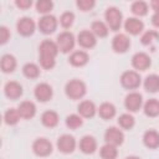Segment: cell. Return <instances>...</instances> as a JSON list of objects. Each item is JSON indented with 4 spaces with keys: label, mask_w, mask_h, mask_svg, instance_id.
<instances>
[{
    "label": "cell",
    "mask_w": 159,
    "mask_h": 159,
    "mask_svg": "<svg viewBox=\"0 0 159 159\" xmlns=\"http://www.w3.org/2000/svg\"><path fill=\"white\" fill-rule=\"evenodd\" d=\"M60 50L56 41L43 40L39 46V62L43 70H52L56 66V57Z\"/></svg>",
    "instance_id": "obj_1"
},
{
    "label": "cell",
    "mask_w": 159,
    "mask_h": 159,
    "mask_svg": "<svg viewBox=\"0 0 159 159\" xmlns=\"http://www.w3.org/2000/svg\"><path fill=\"white\" fill-rule=\"evenodd\" d=\"M86 93H87V86L82 80L72 78L65 86V94L72 101L82 99L86 96Z\"/></svg>",
    "instance_id": "obj_2"
},
{
    "label": "cell",
    "mask_w": 159,
    "mask_h": 159,
    "mask_svg": "<svg viewBox=\"0 0 159 159\" xmlns=\"http://www.w3.org/2000/svg\"><path fill=\"white\" fill-rule=\"evenodd\" d=\"M104 20L109 30L117 32L123 25V14L117 6H108L104 11Z\"/></svg>",
    "instance_id": "obj_3"
},
{
    "label": "cell",
    "mask_w": 159,
    "mask_h": 159,
    "mask_svg": "<svg viewBox=\"0 0 159 159\" xmlns=\"http://www.w3.org/2000/svg\"><path fill=\"white\" fill-rule=\"evenodd\" d=\"M119 82L124 89H128L132 92V91L139 88V86L142 84V77H140L139 72H137L134 70H128L120 75Z\"/></svg>",
    "instance_id": "obj_4"
},
{
    "label": "cell",
    "mask_w": 159,
    "mask_h": 159,
    "mask_svg": "<svg viewBox=\"0 0 159 159\" xmlns=\"http://www.w3.org/2000/svg\"><path fill=\"white\" fill-rule=\"evenodd\" d=\"M76 42H77V40H76L75 35L68 30H65V31L60 32L56 37V43L58 46L60 52H62V53L73 52Z\"/></svg>",
    "instance_id": "obj_5"
},
{
    "label": "cell",
    "mask_w": 159,
    "mask_h": 159,
    "mask_svg": "<svg viewBox=\"0 0 159 159\" xmlns=\"http://www.w3.org/2000/svg\"><path fill=\"white\" fill-rule=\"evenodd\" d=\"M31 149L34 152V154L36 157H40V158H45V157H48L52 154L53 152V147H52V143L47 139V138H36L31 145Z\"/></svg>",
    "instance_id": "obj_6"
},
{
    "label": "cell",
    "mask_w": 159,
    "mask_h": 159,
    "mask_svg": "<svg viewBox=\"0 0 159 159\" xmlns=\"http://www.w3.org/2000/svg\"><path fill=\"white\" fill-rule=\"evenodd\" d=\"M58 26V20L56 16L48 14V15H42L40 20L37 21V29L41 34L43 35H51L57 30Z\"/></svg>",
    "instance_id": "obj_7"
},
{
    "label": "cell",
    "mask_w": 159,
    "mask_h": 159,
    "mask_svg": "<svg viewBox=\"0 0 159 159\" xmlns=\"http://www.w3.org/2000/svg\"><path fill=\"white\" fill-rule=\"evenodd\" d=\"M143 96L137 92L132 91L124 97V107L129 113H135L143 108Z\"/></svg>",
    "instance_id": "obj_8"
},
{
    "label": "cell",
    "mask_w": 159,
    "mask_h": 159,
    "mask_svg": "<svg viewBox=\"0 0 159 159\" xmlns=\"http://www.w3.org/2000/svg\"><path fill=\"white\" fill-rule=\"evenodd\" d=\"M56 147H57L60 153L71 154V153L75 152V149L77 147V140L71 134H62V135L58 137V139L56 142Z\"/></svg>",
    "instance_id": "obj_9"
},
{
    "label": "cell",
    "mask_w": 159,
    "mask_h": 159,
    "mask_svg": "<svg viewBox=\"0 0 159 159\" xmlns=\"http://www.w3.org/2000/svg\"><path fill=\"white\" fill-rule=\"evenodd\" d=\"M130 63H132V67L134 68V71L143 72V71H147L152 66V58L148 53L140 51V52H135L132 56Z\"/></svg>",
    "instance_id": "obj_10"
},
{
    "label": "cell",
    "mask_w": 159,
    "mask_h": 159,
    "mask_svg": "<svg viewBox=\"0 0 159 159\" xmlns=\"http://www.w3.org/2000/svg\"><path fill=\"white\" fill-rule=\"evenodd\" d=\"M36 22L34 21V19L29 17V16H22L17 20L16 22V30L17 32L24 36V37H29L32 36L34 32L36 31Z\"/></svg>",
    "instance_id": "obj_11"
},
{
    "label": "cell",
    "mask_w": 159,
    "mask_h": 159,
    "mask_svg": "<svg viewBox=\"0 0 159 159\" xmlns=\"http://www.w3.org/2000/svg\"><path fill=\"white\" fill-rule=\"evenodd\" d=\"M34 96H35V98L39 102L46 103V102H48V101L52 99V97H53V89H52L51 84H48L46 82H40L34 88Z\"/></svg>",
    "instance_id": "obj_12"
},
{
    "label": "cell",
    "mask_w": 159,
    "mask_h": 159,
    "mask_svg": "<svg viewBox=\"0 0 159 159\" xmlns=\"http://www.w3.org/2000/svg\"><path fill=\"white\" fill-rule=\"evenodd\" d=\"M104 142L112 145H122L124 142V133L119 127H108L104 132Z\"/></svg>",
    "instance_id": "obj_13"
},
{
    "label": "cell",
    "mask_w": 159,
    "mask_h": 159,
    "mask_svg": "<svg viewBox=\"0 0 159 159\" xmlns=\"http://www.w3.org/2000/svg\"><path fill=\"white\" fill-rule=\"evenodd\" d=\"M112 50L116 53H125L130 48V39L125 34H117L112 39Z\"/></svg>",
    "instance_id": "obj_14"
},
{
    "label": "cell",
    "mask_w": 159,
    "mask_h": 159,
    "mask_svg": "<svg viewBox=\"0 0 159 159\" xmlns=\"http://www.w3.org/2000/svg\"><path fill=\"white\" fill-rule=\"evenodd\" d=\"M123 26H124L125 32L129 35H133V36H138L139 34H142L144 31V22L139 17H135V16L125 19Z\"/></svg>",
    "instance_id": "obj_15"
},
{
    "label": "cell",
    "mask_w": 159,
    "mask_h": 159,
    "mask_svg": "<svg viewBox=\"0 0 159 159\" xmlns=\"http://www.w3.org/2000/svg\"><path fill=\"white\" fill-rule=\"evenodd\" d=\"M76 40H77V43L82 48H86V50L93 48L97 45V37L93 35V32L91 30H82V31H80L77 37H76Z\"/></svg>",
    "instance_id": "obj_16"
},
{
    "label": "cell",
    "mask_w": 159,
    "mask_h": 159,
    "mask_svg": "<svg viewBox=\"0 0 159 159\" xmlns=\"http://www.w3.org/2000/svg\"><path fill=\"white\" fill-rule=\"evenodd\" d=\"M4 93L9 99L16 101L22 96L24 89H22V86L17 81H9L4 86Z\"/></svg>",
    "instance_id": "obj_17"
},
{
    "label": "cell",
    "mask_w": 159,
    "mask_h": 159,
    "mask_svg": "<svg viewBox=\"0 0 159 159\" xmlns=\"http://www.w3.org/2000/svg\"><path fill=\"white\" fill-rule=\"evenodd\" d=\"M88 61H89V56L83 50H76L71 52L68 56V63L73 67H83L88 63Z\"/></svg>",
    "instance_id": "obj_18"
},
{
    "label": "cell",
    "mask_w": 159,
    "mask_h": 159,
    "mask_svg": "<svg viewBox=\"0 0 159 159\" xmlns=\"http://www.w3.org/2000/svg\"><path fill=\"white\" fill-rule=\"evenodd\" d=\"M77 112L82 118H93L97 113L96 104L89 99H83L77 106Z\"/></svg>",
    "instance_id": "obj_19"
},
{
    "label": "cell",
    "mask_w": 159,
    "mask_h": 159,
    "mask_svg": "<svg viewBox=\"0 0 159 159\" xmlns=\"http://www.w3.org/2000/svg\"><path fill=\"white\" fill-rule=\"evenodd\" d=\"M78 148L83 153V154H93L96 150H97V140L93 135H83L81 139H80V143H78Z\"/></svg>",
    "instance_id": "obj_20"
},
{
    "label": "cell",
    "mask_w": 159,
    "mask_h": 159,
    "mask_svg": "<svg viewBox=\"0 0 159 159\" xmlns=\"http://www.w3.org/2000/svg\"><path fill=\"white\" fill-rule=\"evenodd\" d=\"M17 111L22 119H31L36 116V106L31 101H22L17 106Z\"/></svg>",
    "instance_id": "obj_21"
},
{
    "label": "cell",
    "mask_w": 159,
    "mask_h": 159,
    "mask_svg": "<svg viewBox=\"0 0 159 159\" xmlns=\"http://www.w3.org/2000/svg\"><path fill=\"white\" fill-rule=\"evenodd\" d=\"M97 113L98 116L103 119V120H109L112 118L116 117L117 114V108L113 103L111 102H103L99 104V107L97 108Z\"/></svg>",
    "instance_id": "obj_22"
},
{
    "label": "cell",
    "mask_w": 159,
    "mask_h": 159,
    "mask_svg": "<svg viewBox=\"0 0 159 159\" xmlns=\"http://www.w3.org/2000/svg\"><path fill=\"white\" fill-rule=\"evenodd\" d=\"M40 120H41L43 127H46V128H55V127H57V124L60 122V116H58V113L56 111L47 109V111H45L41 114Z\"/></svg>",
    "instance_id": "obj_23"
},
{
    "label": "cell",
    "mask_w": 159,
    "mask_h": 159,
    "mask_svg": "<svg viewBox=\"0 0 159 159\" xmlns=\"http://www.w3.org/2000/svg\"><path fill=\"white\" fill-rule=\"evenodd\" d=\"M143 144L148 149H157L159 148V132L155 129H148L143 134Z\"/></svg>",
    "instance_id": "obj_24"
},
{
    "label": "cell",
    "mask_w": 159,
    "mask_h": 159,
    "mask_svg": "<svg viewBox=\"0 0 159 159\" xmlns=\"http://www.w3.org/2000/svg\"><path fill=\"white\" fill-rule=\"evenodd\" d=\"M16 66H17V62H16V58L14 55L11 53H5L1 56V60H0V68L4 73H12L15 70H16Z\"/></svg>",
    "instance_id": "obj_25"
},
{
    "label": "cell",
    "mask_w": 159,
    "mask_h": 159,
    "mask_svg": "<svg viewBox=\"0 0 159 159\" xmlns=\"http://www.w3.org/2000/svg\"><path fill=\"white\" fill-rule=\"evenodd\" d=\"M91 31L93 32V35L97 39H104L108 36L109 34V27L107 26L106 21H101V20H94L91 24Z\"/></svg>",
    "instance_id": "obj_26"
},
{
    "label": "cell",
    "mask_w": 159,
    "mask_h": 159,
    "mask_svg": "<svg viewBox=\"0 0 159 159\" xmlns=\"http://www.w3.org/2000/svg\"><path fill=\"white\" fill-rule=\"evenodd\" d=\"M143 87L148 93H157L159 92V75L150 73L143 81Z\"/></svg>",
    "instance_id": "obj_27"
},
{
    "label": "cell",
    "mask_w": 159,
    "mask_h": 159,
    "mask_svg": "<svg viewBox=\"0 0 159 159\" xmlns=\"http://www.w3.org/2000/svg\"><path fill=\"white\" fill-rule=\"evenodd\" d=\"M143 112L149 118H155L159 116V101L157 98H149L143 104Z\"/></svg>",
    "instance_id": "obj_28"
},
{
    "label": "cell",
    "mask_w": 159,
    "mask_h": 159,
    "mask_svg": "<svg viewBox=\"0 0 159 159\" xmlns=\"http://www.w3.org/2000/svg\"><path fill=\"white\" fill-rule=\"evenodd\" d=\"M130 11L135 17L145 16L149 11V4L143 0H137L130 4Z\"/></svg>",
    "instance_id": "obj_29"
},
{
    "label": "cell",
    "mask_w": 159,
    "mask_h": 159,
    "mask_svg": "<svg viewBox=\"0 0 159 159\" xmlns=\"http://www.w3.org/2000/svg\"><path fill=\"white\" fill-rule=\"evenodd\" d=\"M41 70L40 66L34 62H27L22 66V75L29 80H36L40 77Z\"/></svg>",
    "instance_id": "obj_30"
},
{
    "label": "cell",
    "mask_w": 159,
    "mask_h": 159,
    "mask_svg": "<svg viewBox=\"0 0 159 159\" xmlns=\"http://www.w3.org/2000/svg\"><path fill=\"white\" fill-rule=\"evenodd\" d=\"M117 122H118L119 128L124 129V130H130L135 125V118L133 117L132 113H123V114H120L118 117Z\"/></svg>",
    "instance_id": "obj_31"
},
{
    "label": "cell",
    "mask_w": 159,
    "mask_h": 159,
    "mask_svg": "<svg viewBox=\"0 0 159 159\" xmlns=\"http://www.w3.org/2000/svg\"><path fill=\"white\" fill-rule=\"evenodd\" d=\"M99 155H101L102 159H117L118 149H117L116 145L106 143L99 148Z\"/></svg>",
    "instance_id": "obj_32"
},
{
    "label": "cell",
    "mask_w": 159,
    "mask_h": 159,
    "mask_svg": "<svg viewBox=\"0 0 159 159\" xmlns=\"http://www.w3.org/2000/svg\"><path fill=\"white\" fill-rule=\"evenodd\" d=\"M65 124L68 129H78L83 125V118L78 114V113H72V114H68L65 119Z\"/></svg>",
    "instance_id": "obj_33"
},
{
    "label": "cell",
    "mask_w": 159,
    "mask_h": 159,
    "mask_svg": "<svg viewBox=\"0 0 159 159\" xmlns=\"http://www.w3.org/2000/svg\"><path fill=\"white\" fill-rule=\"evenodd\" d=\"M20 113L17 108H9L4 113V122L7 125H16L20 120Z\"/></svg>",
    "instance_id": "obj_34"
},
{
    "label": "cell",
    "mask_w": 159,
    "mask_h": 159,
    "mask_svg": "<svg viewBox=\"0 0 159 159\" xmlns=\"http://www.w3.org/2000/svg\"><path fill=\"white\" fill-rule=\"evenodd\" d=\"M154 41H159V31L157 30H147L140 36V42L144 46H149Z\"/></svg>",
    "instance_id": "obj_35"
},
{
    "label": "cell",
    "mask_w": 159,
    "mask_h": 159,
    "mask_svg": "<svg viewBox=\"0 0 159 159\" xmlns=\"http://www.w3.org/2000/svg\"><path fill=\"white\" fill-rule=\"evenodd\" d=\"M36 11L42 15H48L53 9V2L51 0H37L35 4Z\"/></svg>",
    "instance_id": "obj_36"
},
{
    "label": "cell",
    "mask_w": 159,
    "mask_h": 159,
    "mask_svg": "<svg viewBox=\"0 0 159 159\" xmlns=\"http://www.w3.org/2000/svg\"><path fill=\"white\" fill-rule=\"evenodd\" d=\"M75 22V14L72 11H65L61 14L58 24L63 27V29H70Z\"/></svg>",
    "instance_id": "obj_37"
},
{
    "label": "cell",
    "mask_w": 159,
    "mask_h": 159,
    "mask_svg": "<svg viewBox=\"0 0 159 159\" xmlns=\"http://www.w3.org/2000/svg\"><path fill=\"white\" fill-rule=\"evenodd\" d=\"M76 6L82 12H88L96 6V1L94 0H77L76 1Z\"/></svg>",
    "instance_id": "obj_38"
},
{
    "label": "cell",
    "mask_w": 159,
    "mask_h": 159,
    "mask_svg": "<svg viewBox=\"0 0 159 159\" xmlns=\"http://www.w3.org/2000/svg\"><path fill=\"white\" fill-rule=\"evenodd\" d=\"M10 36H11L10 30L6 26H0V43L5 45L10 40Z\"/></svg>",
    "instance_id": "obj_39"
},
{
    "label": "cell",
    "mask_w": 159,
    "mask_h": 159,
    "mask_svg": "<svg viewBox=\"0 0 159 159\" xmlns=\"http://www.w3.org/2000/svg\"><path fill=\"white\" fill-rule=\"evenodd\" d=\"M15 5H16L19 9L26 10V9H29V7L32 6V1H31V0H16V1H15Z\"/></svg>",
    "instance_id": "obj_40"
},
{
    "label": "cell",
    "mask_w": 159,
    "mask_h": 159,
    "mask_svg": "<svg viewBox=\"0 0 159 159\" xmlns=\"http://www.w3.org/2000/svg\"><path fill=\"white\" fill-rule=\"evenodd\" d=\"M150 22H152V25H153L154 27L159 29V12H154V14L152 15Z\"/></svg>",
    "instance_id": "obj_41"
},
{
    "label": "cell",
    "mask_w": 159,
    "mask_h": 159,
    "mask_svg": "<svg viewBox=\"0 0 159 159\" xmlns=\"http://www.w3.org/2000/svg\"><path fill=\"white\" fill-rule=\"evenodd\" d=\"M149 6L152 7V10L154 12H159V0H152Z\"/></svg>",
    "instance_id": "obj_42"
},
{
    "label": "cell",
    "mask_w": 159,
    "mask_h": 159,
    "mask_svg": "<svg viewBox=\"0 0 159 159\" xmlns=\"http://www.w3.org/2000/svg\"><path fill=\"white\" fill-rule=\"evenodd\" d=\"M125 159H142L140 157H137V155H129V157H127Z\"/></svg>",
    "instance_id": "obj_43"
}]
</instances>
